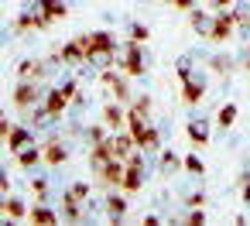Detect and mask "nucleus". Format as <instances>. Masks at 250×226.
Here are the masks:
<instances>
[{
    "mask_svg": "<svg viewBox=\"0 0 250 226\" xmlns=\"http://www.w3.org/2000/svg\"><path fill=\"white\" fill-rule=\"evenodd\" d=\"M4 209H7V216H11V219L24 216V205H21V199H4Z\"/></svg>",
    "mask_w": 250,
    "mask_h": 226,
    "instance_id": "f8f14e48",
    "label": "nucleus"
},
{
    "mask_svg": "<svg viewBox=\"0 0 250 226\" xmlns=\"http://www.w3.org/2000/svg\"><path fill=\"white\" fill-rule=\"evenodd\" d=\"M69 195H72V199H86V195H89V185H83V182H79V185H72V188H69Z\"/></svg>",
    "mask_w": 250,
    "mask_h": 226,
    "instance_id": "dca6fc26",
    "label": "nucleus"
},
{
    "mask_svg": "<svg viewBox=\"0 0 250 226\" xmlns=\"http://www.w3.org/2000/svg\"><path fill=\"white\" fill-rule=\"evenodd\" d=\"M188 137H192L195 144H206V141H209V123H206V120H192V123H188Z\"/></svg>",
    "mask_w": 250,
    "mask_h": 226,
    "instance_id": "423d86ee",
    "label": "nucleus"
},
{
    "mask_svg": "<svg viewBox=\"0 0 250 226\" xmlns=\"http://www.w3.org/2000/svg\"><path fill=\"white\" fill-rule=\"evenodd\" d=\"M38 147H24V151H18V161L24 164V168H31V164H38Z\"/></svg>",
    "mask_w": 250,
    "mask_h": 226,
    "instance_id": "9d476101",
    "label": "nucleus"
},
{
    "mask_svg": "<svg viewBox=\"0 0 250 226\" xmlns=\"http://www.w3.org/2000/svg\"><path fill=\"white\" fill-rule=\"evenodd\" d=\"M216 24H219V18H209V14H192V28H195L202 38H212V35H216Z\"/></svg>",
    "mask_w": 250,
    "mask_h": 226,
    "instance_id": "f03ea898",
    "label": "nucleus"
},
{
    "mask_svg": "<svg viewBox=\"0 0 250 226\" xmlns=\"http://www.w3.org/2000/svg\"><path fill=\"white\" fill-rule=\"evenodd\" d=\"M86 59H89V62H93L96 69H106V65L113 62V48H93V52H89Z\"/></svg>",
    "mask_w": 250,
    "mask_h": 226,
    "instance_id": "39448f33",
    "label": "nucleus"
},
{
    "mask_svg": "<svg viewBox=\"0 0 250 226\" xmlns=\"http://www.w3.org/2000/svg\"><path fill=\"white\" fill-rule=\"evenodd\" d=\"M147 38V28H141V24H134V41H144Z\"/></svg>",
    "mask_w": 250,
    "mask_h": 226,
    "instance_id": "a211bd4d",
    "label": "nucleus"
},
{
    "mask_svg": "<svg viewBox=\"0 0 250 226\" xmlns=\"http://www.w3.org/2000/svg\"><path fill=\"white\" fill-rule=\"evenodd\" d=\"M185 168H188V171H195V175H202V161H199L195 154H192V158H185Z\"/></svg>",
    "mask_w": 250,
    "mask_h": 226,
    "instance_id": "f3484780",
    "label": "nucleus"
},
{
    "mask_svg": "<svg viewBox=\"0 0 250 226\" xmlns=\"http://www.w3.org/2000/svg\"><path fill=\"white\" fill-rule=\"evenodd\" d=\"M175 4H178V7H192V0H175Z\"/></svg>",
    "mask_w": 250,
    "mask_h": 226,
    "instance_id": "6ab92c4d",
    "label": "nucleus"
},
{
    "mask_svg": "<svg viewBox=\"0 0 250 226\" xmlns=\"http://www.w3.org/2000/svg\"><path fill=\"white\" fill-rule=\"evenodd\" d=\"M212 4H216V7H226V4H229V0H212Z\"/></svg>",
    "mask_w": 250,
    "mask_h": 226,
    "instance_id": "412c9836",
    "label": "nucleus"
},
{
    "mask_svg": "<svg viewBox=\"0 0 250 226\" xmlns=\"http://www.w3.org/2000/svg\"><path fill=\"white\" fill-rule=\"evenodd\" d=\"M106 209H110V216H113V219H120V216H124V209H127V202H124V199H117V195H113V199H110V202H106Z\"/></svg>",
    "mask_w": 250,
    "mask_h": 226,
    "instance_id": "4468645a",
    "label": "nucleus"
},
{
    "mask_svg": "<svg viewBox=\"0 0 250 226\" xmlns=\"http://www.w3.org/2000/svg\"><path fill=\"white\" fill-rule=\"evenodd\" d=\"M103 117H106V123H110L113 130H120V123H124V113H120V106H117V103H110Z\"/></svg>",
    "mask_w": 250,
    "mask_h": 226,
    "instance_id": "1a4fd4ad",
    "label": "nucleus"
},
{
    "mask_svg": "<svg viewBox=\"0 0 250 226\" xmlns=\"http://www.w3.org/2000/svg\"><path fill=\"white\" fill-rule=\"evenodd\" d=\"M45 161H48V164H59V161H65V147H62L59 141H55V144H48V147H45Z\"/></svg>",
    "mask_w": 250,
    "mask_h": 226,
    "instance_id": "6e6552de",
    "label": "nucleus"
},
{
    "mask_svg": "<svg viewBox=\"0 0 250 226\" xmlns=\"http://www.w3.org/2000/svg\"><path fill=\"white\" fill-rule=\"evenodd\" d=\"M243 199H247V202H250V182H247V188H243Z\"/></svg>",
    "mask_w": 250,
    "mask_h": 226,
    "instance_id": "aec40b11",
    "label": "nucleus"
},
{
    "mask_svg": "<svg viewBox=\"0 0 250 226\" xmlns=\"http://www.w3.org/2000/svg\"><path fill=\"white\" fill-rule=\"evenodd\" d=\"M124 69H127V76H141V72H144V59H141V45H137V41H130V45H127Z\"/></svg>",
    "mask_w": 250,
    "mask_h": 226,
    "instance_id": "f257e3e1",
    "label": "nucleus"
},
{
    "mask_svg": "<svg viewBox=\"0 0 250 226\" xmlns=\"http://www.w3.org/2000/svg\"><path fill=\"white\" fill-rule=\"evenodd\" d=\"M31 219H35V223H55V212H52V209H45V205H35Z\"/></svg>",
    "mask_w": 250,
    "mask_h": 226,
    "instance_id": "ddd939ff",
    "label": "nucleus"
},
{
    "mask_svg": "<svg viewBox=\"0 0 250 226\" xmlns=\"http://www.w3.org/2000/svg\"><path fill=\"white\" fill-rule=\"evenodd\" d=\"M233 120H236V106L226 103V106L219 110V123H223V127H233Z\"/></svg>",
    "mask_w": 250,
    "mask_h": 226,
    "instance_id": "9b49d317",
    "label": "nucleus"
},
{
    "mask_svg": "<svg viewBox=\"0 0 250 226\" xmlns=\"http://www.w3.org/2000/svg\"><path fill=\"white\" fill-rule=\"evenodd\" d=\"M38 18L42 21H48V18H62L65 14V4H62V0H38Z\"/></svg>",
    "mask_w": 250,
    "mask_h": 226,
    "instance_id": "7ed1b4c3",
    "label": "nucleus"
},
{
    "mask_svg": "<svg viewBox=\"0 0 250 226\" xmlns=\"http://www.w3.org/2000/svg\"><path fill=\"white\" fill-rule=\"evenodd\" d=\"M18 76H21L24 82L42 79V76H45V65H42V62H35V59H28V62H21V65H18Z\"/></svg>",
    "mask_w": 250,
    "mask_h": 226,
    "instance_id": "20e7f679",
    "label": "nucleus"
},
{
    "mask_svg": "<svg viewBox=\"0 0 250 226\" xmlns=\"http://www.w3.org/2000/svg\"><path fill=\"white\" fill-rule=\"evenodd\" d=\"M171 171H178V158L175 154H165L161 158V175H171Z\"/></svg>",
    "mask_w": 250,
    "mask_h": 226,
    "instance_id": "2eb2a0df",
    "label": "nucleus"
},
{
    "mask_svg": "<svg viewBox=\"0 0 250 226\" xmlns=\"http://www.w3.org/2000/svg\"><path fill=\"white\" fill-rule=\"evenodd\" d=\"M14 96H18V106H31V103L38 100V86H28V82H24V86H18Z\"/></svg>",
    "mask_w": 250,
    "mask_h": 226,
    "instance_id": "0eeeda50",
    "label": "nucleus"
}]
</instances>
